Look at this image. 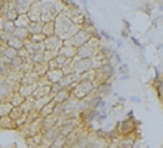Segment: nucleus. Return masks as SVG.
Returning a JSON list of instances; mask_svg holds the SVG:
<instances>
[{"label": "nucleus", "instance_id": "cd10ccee", "mask_svg": "<svg viewBox=\"0 0 163 148\" xmlns=\"http://www.w3.org/2000/svg\"><path fill=\"white\" fill-rule=\"evenodd\" d=\"M15 26L16 27H22V29H27V26H29V23H30V19L27 18V15L26 14H20L18 18H16V20H15Z\"/></svg>", "mask_w": 163, "mask_h": 148}, {"label": "nucleus", "instance_id": "c756f323", "mask_svg": "<svg viewBox=\"0 0 163 148\" xmlns=\"http://www.w3.org/2000/svg\"><path fill=\"white\" fill-rule=\"evenodd\" d=\"M12 108H14V106H12L8 101H0V117L8 116Z\"/></svg>", "mask_w": 163, "mask_h": 148}, {"label": "nucleus", "instance_id": "49530a36", "mask_svg": "<svg viewBox=\"0 0 163 148\" xmlns=\"http://www.w3.org/2000/svg\"><path fill=\"white\" fill-rule=\"evenodd\" d=\"M0 148H6V147H3V145H0Z\"/></svg>", "mask_w": 163, "mask_h": 148}, {"label": "nucleus", "instance_id": "f704fd0d", "mask_svg": "<svg viewBox=\"0 0 163 148\" xmlns=\"http://www.w3.org/2000/svg\"><path fill=\"white\" fill-rule=\"evenodd\" d=\"M29 41H31V42H35V44H42L45 41V35L44 34H37V35H30V38Z\"/></svg>", "mask_w": 163, "mask_h": 148}, {"label": "nucleus", "instance_id": "72a5a7b5", "mask_svg": "<svg viewBox=\"0 0 163 148\" xmlns=\"http://www.w3.org/2000/svg\"><path fill=\"white\" fill-rule=\"evenodd\" d=\"M52 147H55V148H65V147H67V143H65V137L57 136V137L55 139V141L52 143Z\"/></svg>", "mask_w": 163, "mask_h": 148}, {"label": "nucleus", "instance_id": "8fccbe9b", "mask_svg": "<svg viewBox=\"0 0 163 148\" xmlns=\"http://www.w3.org/2000/svg\"><path fill=\"white\" fill-rule=\"evenodd\" d=\"M162 8H163V7H162Z\"/></svg>", "mask_w": 163, "mask_h": 148}, {"label": "nucleus", "instance_id": "7c9ffc66", "mask_svg": "<svg viewBox=\"0 0 163 148\" xmlns=\"http://www.w3.org/2000/svg\"><path fill=\"white\" fill-rule=\"evenodd\" d=\"M18 16H19V14H18V12H16L15 8L11 6V7L8 8V10H7L6 12H4L3 18H4V19H7V20H10V22H15Z\"/></svg>", "mask_w": 163, "mask_h": 148}, {"label": "nucleus", "instance_id": "a878e982", "mask_svg": "<svg viewBox=\"0 0 163 148\" xmlns=\"http://www.w3.org/2000/svg\"><path fill=\"white\" fill-rule=\"evenodd\" d=\"M12 71L11 69V65H10V61L6 60V59H0V75H3V76H8L10 75V72Z\"/></svg>", "mask_w": 163, "mask_h": 148}, {"label": "nucleus", "instance_id": "473e14b6", "mask_svg": "<svg viewBox=\"0 0 163 148\" xmlns=\"http://www.w3.org/2000/svg\"><path fill=\"white\" fill-rule=\"evenodd\" d=\"M23 59L22 57H19V56H16L14 60H11L10 61V65H11V69L12 71H20V68H22V65H23Z\"/></svg>", "mask_w": 163, "mask_h": 148}, {"label": "nucleus", "instance_id": "f3484780", "mask_svg": "<svg viewBox=\"0 0 163 148\" xmlns=\"http://www.w3.org/2000/svg\"><path fill=\"white\" fill-rule=\"evenodd\" d=\"M45 76H46V79L50 82V83H59V80L64 76V73L61 69H49Z\"/></svg>", "mask_w": 163, "mask_h": 148}, {"label": "nucleus", "instance_id": "4be33fe9", "mask_svg": "<svg viewBox=\"0 0 163 148\" xmlns=\"http://www.w3.org/2000/svg\"><path fill=\"white\" fill-rule=\"evenodd\" d=\"M26 99V98H24L23 95H20V94L18 92V91H15V92H12L11 95H10V98H8V102H10V103L14 106V108H16V106H20L23 103V101Z\"/></svg>", "mask_w": 163, "mask_h": 148}, {"label": "nucleus", "instance_id": "1a4fd4ad", "mask_svg": "<svg viewBox=\"0 0 163 148\" xmlns=\"http://www.w3.org/2000/svg\"><path fill=\"white\" fill-rule=\"evenodd\" d=\"M27 132L29 136H35L38 133H42V118L38 117L37 120L27 124Z\"/></svg>", "mask_w": 163, "mask_h": 148}, {"label": "nucleus", "instance_id": "2eb2a0df", "mask_svg": "<svg viewBox=\"0 0 163 148\" xmlns=\"http://www.w3.org/2000/svg\"><path fill=\"white\" fill-rule=\"evenodd\" d=\"M50 94V86H37L35 90L33 91V98L34 99H38V98H42V97H46Z\"/></svg>", "mask_w": 163, "mask_h": 148}, {"label": "nucleus", "instance_id": "f8f14e48", "mask_svg": "<svg viewBox=\"0 0 163 148\" xmlns=\"http://www.w3.org/2000/svg\"><path fill=\"white\" fill-rule=\"evenodd\" d=\"M57 120H59V117L56 116H48L42 118V132H45V130H49L52 128H56L57 126Z\"/></svg>", "mask_w": 163, "mask_h": 148}, {"label": "nucleus", "instance_id": "f03ea898", "mask_svg": "<svg viewBox=\"0 0 163 148\" xmlns=\"http://www.w3.org/2000/svg\"><path fill=\"white\" fill-rule=\"evenodd\" d=\"M95 88H97V84L94 83L92 80L80 79L71 88V94H72V97L75 98V99L80 101V99H84V98H87V97L91 95V94L95 92Z\"/></svg>", "mask_w": 163, "mask_h": 148}, {"label": "nucleus", "instance_id": "de8ad7c7", "mask_svg": "<svg viewBox=\"0 0 163 148\" xmlns=\"http://www.w3.org/2000/svg\"><path fill=\"white\" fill-rule=\"evenodd\" d=\"M57 2H60V0H57Z\"/></svg>", "mask_w": 163, "mask_h": 148}, {"label": "nucleus", "instance_id": "ea45409f", "mask_svg": "<svg viewBox=\"0 0 163 148\" xmlns=\"http://www.w3.org/2000/svg\"><path fill=\"white\" fill-rule=\"evenodd\" d=\"M125 71H128V65H126V64H120V72L122 73V75H124V73H125Z\"/></svg>", "mask_w": 163, "mask_h": 148}, {"label": "nucleus", "instance_id": "6ab92c4d", "mask_svg": "<svg viewBox=\"0 0 163 148\" xmlns=\"http://www.w3.org/2000/svg\"><path fill=\"white\" fill-rule=\"evenodd\" d=\"M42 22H30L27 26V31L30 35H37V34H42Z\"/></svg>", "mask_w": 163, "mask_h": 148}, {"label": "nucleus", "instance_id": "0eeeda50", "mask_svg": "<svg viewBox=\"0 0 163 148\" xmlns=\"http://www.w3.org/2000/svg\"><path fill=\"white\" fill-rule=\"evenodd\" d=\"M97 52H98V49L94 48L90 42H87L86 45H82L80 48H77L76 57L77 59H92L97 55Z\"/></svg>", "mask_w": 163, "mask_h": 148}, {"label": "nucleus", "instance_id": "58836bf2", "mask_svg": "<svg viewBox=\"0 0 163 148\" xmlns=\"http://www.w3.org/2000/svg\"><path fill=\"white\" fill-rule=\"evenodd\" d=\"M130 40H132V42H133V45H136L137 48H143V45L140 44V41H139L136 37H130Z\"/></svg>", "mask_w": 163, "mask_h": 148}, {"label": "nucleus", "instance_id": "393cba45", "mask_svg": "<svg viewBox=\"0 0 163 148\" xmlns=\"http://www.w3.org/2000/svg\"><path fill=\"white\" fill-rule=\"evenodd\" d=\"M42 34L45 35V38L56 34V31H55V20H53V22H45L42 24Z\"/></svg>", "mask_w": 163, "mask_h": 148}, {"label": "nucleus", "instance_id": "4c0bfd02", "mask_svg": "<svg viewBox=\"0 0 163 148\" xmlns=\"http://www.w3.org/2000/svg\"><path fill=\"white\" fill-rule=\"evenodd\" d=\"M99 35H101V37H103V38H105V40H108V41H112V40H113V38H112V35H109L105 30H101V31H99Z\"/></svg>", "mask_w": 163, "mask_h": 148}, {"label": "nucleus", "instance_id": "c85d7f7f", "mask_svg": "<svg viewBox=\"0 0 163 148\" xmlns=\"http://www.w3.org/2000/svg\"><path fill=\"white\" fill-rule=\"evenodd\" d=\"M33 105H34V98L33 97H29V98H26V99L23 101V103L19 106L20 109H22V112L24 113V114H27L29 112H31L33 110Z\"/></svg>", "mask_w": 163, "mask_h": 148}, {"label": "nucleus", "instance_id": "a19ab883", "mask_svg": "<svg viewBox=\"0 0 163 148\" xmlns=\"http://www.w3.org/2000/svg\"><path fill=\"white\" fill-rule=\"evenodd\" d=\"M122 23H124V26L126 27V31H129V30H130V24H129V22H128V20L122 19Z\"/></svg>", "mask_w": 163, "mask_h": 148}, {"label": "nucleus", "instance_id": "79ce46f5", "mask_svg": "<svg viewBox=\"0 0 163 148\" xmlns=\"http://www.w3.org/2000/svg\"><path fill=\"white\" fill-rule=\"evenodd\" d=\"M121 37H122V38H129V34H128V31L122 30V31H121Z\"/></svg>", "mask_w": 163, "mask_h": 148}, {"label": "nucleus", "instance_id": "7ed1b4c3", "mask_svg": "<svg viewBox=\"0 0 163 148\" xmlns=\"http://www.w3.org/2000/svg\"><path fill=\"white\" fill-rule=\"evenodd\" d=\"M91 37H92L91 33H88L87 30H84V29L80 27L71 38L64 41V45H72V46H75V48H80L82 45L87 44L88 41L91 40Z\"/></svg>", "mask_w": 163, "mask_h": 148}, {"label": "nucleus", "instance_id": "e433bc0d", "mask_svg": "<svg viewBox=\"0 0 163 148\" xmlns=\"http://www.w3.org/2000/svg\"><path fill=\"white\" fill-rule=\"evenodd\" d=\"M106 118H108V114H106L105 112H99V114H98V117H97V121L101 124V122H103Z\"/></svg>", "mask_w": 163, "mask_h": 148}, {"label": "nucleus", "instance_id": "bb28decb", "mask_svg": "<svg viewBox=\"0 0 163 148\" xmlns=\"http://www.w3.org/2000/svg\"><path fill=\"white\" fill-rule=\"evenodd\" d=\"M7 46L14 48L15 50H20V49L24 48V41L19 40V38H15V37H11V40L7 42Z\"/></svg>", "mask_w": 163, "mask_h": 148}, {"label": "nucleus", "instance_id": "37998d69", "mask_svg": "<svg viewBox=\"0 0 163 148\" xmlns=\"http://www.w3.org/2000/svg\"><path fill=\"white\" fill-rule=\"evenodd\" d=\"M130 101H132V102H137V103H140V98H137V97H130Z\"/></svg>", "mask_w": 163, "mask_h": 148}, {"label": "nucleus", "instance_id": "ddd939ff", "mask_svg": "<svg viewBox=\"0 0 163 148\" xmlns=\"http://www.w3.org/2000/svg\"><path fill=\"white\" fill-rule=\"evenodd\" d=\"M72 97V94H71V90L69 88H61L60 90V92H57L55 98H53V101L56 102V103H64L65 101H68L69 98Z\"/></svg>", "mask_w": 163, "mask_h": 148}, {"label": "nucleus", "instance_id": "4468645a", "mask_svg": "<svg viewBox=\"0 0 163 148\" xmlns=\"http://www.w3.org/2000/svg\"><path fill=\"white\" fill-rule=\"evenodd\" d=\"M0 129L16 130V125H15V122L10 118V116H3V117H0Z\"/></svg>", "mask_w": 163, "mask_h": 148}, {"label": "nucleus", "instance_id": "5701e85b", "mask_svg": "<svg viewBox=\"0 0 163 148\" xmlns=\"http://www.w3.org/2000/svg\"><path fill=\"white\" fill-rule=\"evenodd\" d=\"M12 37H15V38H19L22 41H29V38H30V34H29L27 29H22V27H16L14 33H12Z\"/></svg>", "mask_w": 163, "mask_h": 148}, {"label": "nucleus", "instance_id": "09e8293b", "mask_svg": "<svg viewBox=\"0 0 163 148\" xmlns=\"http://www.w3.org/2000/svg\"><path fill=\"white\" fill-rule=\"evenodd\" d=\"M0 59H2V56H0Z\"/></svg>", "mask_w": 163, "mask_h": 148}, {"label": "nucleus", "instance_id": "dca6fc26", "mask_svg": "<svg viewBox=\"0 0 163 148\" xmlns=\"http://www.w3.org/2000/svg\"><path fill=\"white\" fill-rule=\"evenodd\" d=\"M50 101H53V97L49 94L46 97H42V98H38V99H34V105H33V110L39 113V110L44 108L45 105H48Z\"/></svg>", "mask_w": 163, "mask_h": 148}, {"label": "nucleus", "instance_id": "6e6552de", "mask_svg": "<svg viewBox=\"0 0 163 148\" xmlns=\"http://www.w3.org/2000/svg\"><path fill=\"white\" fill-rule=\"evenodd\" d=\"M26 15L30 19V22H38V20H41V3L39 2L31 3Z\"/></svg>", "mask_w": 163, "mask_h": 148}, {"label": "nucleus", "instance_id": "9b49d317", "mask_svg": "<svg viewBox=\"0 0 163 148\" xmlns=\"http://www.w3.org/2000/svg\"><path fill=\"white\" fill-rule=\"evenodd\" d=\"M76 52H77V48L72 46V45H63V46L60 48V50H59L57 55L64 56L65 59H75Z\"/></svg>", "mask_w": 163, "mask_h": 148}, {"label": "nucleus", "instance_id": "c03bdc74", "mask_svg": "<svg viewBox=\"0 0 163 148\" xmlns=\"http://www.w3.org/2000/svg\"><path fill=\"white\" fill-rule=\"evenodd\" d=\"M118 102H120V103L125 102V98H124V97H118Z\"/></svg>", "mask_w": 163, "mask_h": 148}, {"label": "nucleus", "instance_id": "a18cd8bd", "mask_svg": "<svg viewBox=\"0 0 163 148\" xmlns=\"http://www.w3.org/2000/svg\"><path fill=\"white\" fill-rule=\"evenodd\" d=\"M117 45L118 46H122V41H117Z\"/></svg>", "mask_w": 163, "mask_h": 148}, {"label": "nucleus", "instance_id": "b1692460", "mask_svg": "<svg viewBox=\"0 0 163 148\" xmlns=\"http://www.w3.org/2000/svg\"><path fill=\"white\" fill-rule=\"evenodd\" d=\"M0 29H2L3 31H6V33H8V34L12 35V33H14L16 26H15L14 22H10V20L2 18V22H0Z\"/></svg>", "mask_w": 163, "mask_h": 148}, {"label": "nucleus", "instance_id": "2f4dec72", "mask_svg": "<svg viewBox=\"0 0 163 148\" xmlns=\"http://www.w3.org/2000/svg\"><path fill=\"white\" fill-rule=\"evenodd\" d=\"M23 114H24V113L22 112V109H20L19 106H16V108H12V109H11V112H10V114H8V116H10L11 120L15 122V121H18L19 118L23 116Z\"/></svg>", "mask_w": 163, "mask_h": 148}, {"label": "nucleus", "instance_id": "9d476101", "mask_svg": "<svg viewBox=\"0 0 163 148\" xmlns=\"http://www.w3.org/2000/svg\"><path fill=\"white\" fill-rule=\"evenodd\" d=\"M112 91H113V86H112L110 82H103V83L98 84L97 88H95V94H97V95H99V97H102V98L109 97L110 94H112Z\"/></svg>", "mask_w": 163, "mask_h": 148}, {"label": "nucleus", "instance_id": "f257e3e1", "mask_svg": "<svg viewBox=\"0 0 163 148\" xmlns=\"http://www.w3.org/2000/svg\"><path fill=\"white\" fill-rule=\"evenodd\" d=\"M79 26H76L75 23L71 20V18L65 14V12H60L59 15L55 18V31L56 35L60 37L63 41L69 40L75 33L79 30Z\"/></svg>", "mask_w": 163, "mask_h": 148}, {"label": "nucleus", "instance_id": "a211bd4d", "mask_svg": "<svg viewBox=\"0 0 163 148\" xmlns=\"http://www.w3.org/2000/svg\"><path fill=\"white\" fill-rule=\"evenodd\" d=\"M37 84H19V88H18V92L20 95H23L24 98H29L33 95V91L35 90Z\"/></svg>", "mask_w": 163, "mask_h": 148}, {"label": "nucleus", "instance_id": "39448f33", "mask_svg": "<svg viewBox=\"0 0 163 148\" xmlns=\"http://www.w3.org/2000/svg\"><path fill=\"white\" fill-rule=\"evenodd\" d=\"M75 73H77L79 76L94 69L92 59H77V57H75Z\"/></svg>", "mask_w": 163, "mask_h": 148}, {"label": "nucleus", "instance_id": "aec40b11", "mask_svg": "<svg viewBox=\"0 0 163 148\" xmlns=\"http://www.w3.org/2000/svg\"><path fill=\"white\" fill-rule=\"evenodd\" d=\"M48 71H49L48 63H35V64H33V72H35L39 77L46 75Z\"/></svg>", "mask_w": 163, "mask_h": 148}, {"label": "nucleus", "instance_id": "423d86ee", "mask_svg": "<svg viewBox=\"0 0 163 148\" xmlns=\"http://www.w3.org/2000/svg\"><path fill=\"white\" fill-rule=\"evenodd\" d=\"M64 45V41L57 37L56 34L52 35V37H46L44 41V48L45 50H49V52H53V53H59L60 48Z\"/></svg>", "mask_w": 163, "mask_h": 148}, {"label": "nucleus", "instance_id": "c9c22d12", "mask_svg": "<svg viewBox=\"0 0 163 148\" xmlns=\"http://www.w3.org/2000/svg\"><path fill=\"white\" fill-rule=\"evenodd\" d=\"M61 88H63V87H61L59 83H50V95L55 98V95H56L57 92H60Z\"/></svg>", "mask_w": 163, "mask_h": 148}, {"label": "nucleus", "instance_id": "412c9836", "mask_svg": "<svg viewBox=\"0 0 163 148\" xmlns=\"http://www.w3.org/2000/svg\"><path fill=\"white\" fill-rule=\"evenodd\" d=\"M55 108H56V102L55 101H50L48 105H45L44 108L39 110V117L41 118H45V117H48V116H52Z\"/></svg>", "mask_w": 163, "mask_h": 148}, {"label": "nucleus", "instance_id": "20e7f679", "mask_svg": "<svg viewBox=\"0 0 163 148\" xmlns=\"http://www.w3.org/2000/svg\"><path fill=\"white\" fill-rule=\"evenodd\" d=\"M114 130H116L120 137H126L130 133H134V130H136V121L125 118V120L117 122V126Z\"/></svg>", "mask_w": 163, "mask_h": 148}]
</instances>
